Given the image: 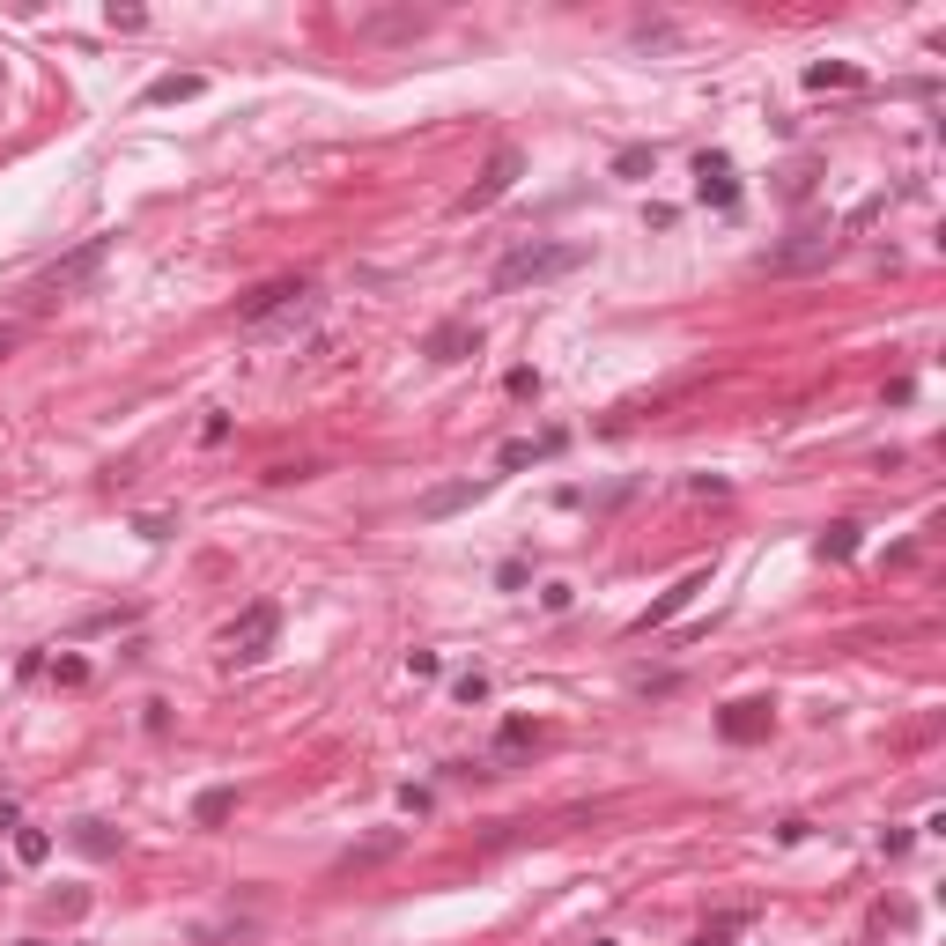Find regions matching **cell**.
<instances>
[{
    "instance_id": "1",
    "label": "cell",
    "mask_w": 946,
    "mask_h": 946,
    "mask_svg": "<svg viewBox=\"0 0 946 946\" xmlns=\"http://www.w3.org/2000/svg\"><path fill=\"white\" fill-rule=\"evenodd\" d=\"M584 267V244H518V252L496 259V296L510 289H540V281H562Z\"/></svg>"
},
{
    "instance_id": "2",
    "label": "cell",
    "mask_w": 946,
    "mask_h": 946,
    "mask_svg": "<svg viewBox=\"0 0 946 946\" xmlns=\"http://www.w3.org/2000/svg\"><path fill=\"white\" fill-rule=\"evenodd\" d=\"M274 636H281V607L274 599H252V607L222 629V658H230V666H259V658L274 651Z\"/></svg>"
},
{
    "instance_id": "3",
    "label": "cell",
    "mask_w": 946,
    "mask_h": 946,
    "mask_svg": "<svg viewBox=\"0 0 946 946\" xmlns=\"http://www.w3.org/2000/svg\"><path fill=\"white\" fill-rule=\"evenodd\" d=\"M518 178H525V148H510V141H503L496 156L481 163V178H473L466 193H459V215H488V207H496V200L510 193V185H518Z\"/></svg>"
},
{
    "instance_id": "4",
    "label": "cell",
    "mask_w": 946,
    "mask_h": 946,
    "mask_svg": "<svg viewBox=\"0 0 946 946\" xmlns=\"http://www.w3.org/2000/svg\"><path fill=\"white\" fill-rule=\"evenodd\" d=\"M311 311V281H267L237 304V326H267V318H304Z\"/></svg>"
},
{
    "instance_id": "5",
    "label": "cell",
    "mask_w": 946,
    "mask_h": 946,
    "mask_svg": "<svg viewBox=\"0 0 946 946\" xmlns=\"http://www.w3.org/2000/svg\"><path fill=\"white\" fill-rule=\"evenodd\" d=\"M104 259H111V237H89V244H74L67 259H52V267L37 274V289H45V296H67V289H82V281L97 274Z\"/></svg>"
},
{
    "instance_id": "6",
    "label": "cell",
    "mask_w": 946,
    "mask_h": 946,
    "mask_svg": "<svg viewBox=\"0 0 946 946\" xmlns=\"http://www.w3.org/2000/svg\"><path fill=\"white\" fill-rule=\"evenodd\" d=\"M821 259H836V237H828V230H806V237L777 244V252L762 259V274H799V267H821Z\"/></svg>"
},
{
    "instance_id": "7",
    "label": "cell",
    "mask_w": 946,
    "mask_h": 946,
    "mask_svg": "<svg viewBox=\"0 0 946 946\" xmlns=\"http://www.w3.org/2000/svg\"><path fill=\"white\" fill-rule=\"evenodd\" d=\"M695 592H710V570H688V577H680V584H673V592H658V599H651V607H643V614L629 621V629H636V636H651V629H666V621H673L680 607H688V599H695Z\"/></svg>"
},
{
    "instance_id": "8",
    "label": "cell",
    "mask_w": 946,
    "mask_h": 946,
    "mask_svg": "<svg viewBox=\"0 0 946 946\" xmlns=\"http://www.w3.org/2000/svg\"><path fill=\"white\" fill-rule=\"evenodd\" d=\"M422 355L429 363H466V355H481V326H473V318H444V326L422 340Z\"/></svg>"
},
{
    "instance_id": "9",
    "label": "cell",
    "mask_w": 946,
    "mask_h": 946,
    "mask_svg": "<svg viewBox=\"0 0 946 946\" xmlns=\"http://www.w3.org/2000/svg\"><path fill=\"white\" fill-rule=\"evenodd\" d=\"M769 725H777V710H769V703H725V710H717V732H725L732 747L769 740Z\"/></svg>"
},
{
    "instance_id": "10",
    "label": "cell",
    "mask_w": 946,
    "mask_h": 946,
    "mask_svg": "<svg viewBox=\"0 0 946 946\" xmlns=\"http://www.w3.org/2000/svg\"><path fill=\"white\" fill-rule=\"evenodd\" d=\"M695 200L703 207H732L740 200V178H732L725 156H695Z\"/></svg>"
},
{
    "instance_id": "11",
    "label": "cell",
    "mask_w": 946,
    "mask_h": 946,
    "mask_svg": "<svg viewBox=\"0 0 946 946\" xmlns=\"http://www.w3.org/2000/svg\"><path fill=\"white\" fill-rule=\"evenodd\" d=\"M488 496V481H451V488H429L422 503H414V518H451V510H466V503H481Z\"/></svg>"
},
{
    "instance_id": "12",
    "label": "cell",
    "mask_w": 946,
    "mask_h": 946,
    "mask_svg": "<svg viewBox=\"0 0 946 946\" xmlns=\"http://www.w3.org/2000/svg\"><path fill=\"white\" fill-rule=\"evenodd\" d=\"M555 451H562V429H555V437H510V444L496 451V466H503V473H518V466H540V459H555Z\"/></svg>"
},
{
    "instance_id": "13",
    "label": "cell",
    "mask_w": 946,
    "mask_h": 946,
    "mask_svg": "<svg viewBox=\"0 0 946 946\" xmlns=\"http://www.w3.org/2000/svg\"><path fill=\"white\" fill-rule=\"evenodd\" d=\"M207 89V74H156L148 82V104H185V97H200Z\"/></svg>"
},
{
    "instance_id": "14",
    "label": "cell",
    "mask_w": 946,
    "mask_h": 946,
    "mask_svg": "<svg viewBox=\"0 0 946 946\" xmlns=\"http://www.w3.org/2000/svg\"><path fill=\"white\" fill-rule=\"evenodd\" d=\"M858 82H865V74L850 67V60H813L806 67V89H858Z\"/></svg>"
},
{
    "instance_id": "15",
    "label": "cell",
    "mask_w": 946,
    "mask_h": 946,
    "mask_svg": "<svg viewBox=\"0 0 946 946\" xmlns=\"http://www.w3.org/2000/svg\"><path fill=\"white\" fill-rule=\"evenodd\" d=\"M74 850H89V858H119V836H111V821H74Z\"/></svg>"
},
{
    "instance_id": "16",
    "label": "cell",
    "mask_w": 946,
    "mask_h": 946,
    "mask_svg": "<svg viewBox=\"0 0 946 946\" xmlns=\"http://www.w3.org/2000/svg\"><path fill=\"white\" fill-rule=\"evenodd\" d=\"M230 806H237V791H230V784H215V791H200V799H193V821H200V828H215V821H230Z\"/></svg>"
},
{
    "instance_id": "17",
    "label": "cell",
    "mask_w": 946,
    "mask_h": 946,
    "mask_svg": "<svg viewBox=\"0 0 946 946\" xmlns=\"http://www.w3.org/2000/svg\"><path fill=\"white\" fill-rule=\"evenodd\" d=\"M858 555V525H828L821 533V562H850Z\"/></svg>"
},
{
    "instance_id": "18",
    "label": "cell",
    "mask_w": 946,
    "mask_h": 946,
    "mask_svg": "<svg viewBox=\"0 0 946 946\" xmlns=\"http://www.w3.org/2000/svg\"><path fill=\"white\" fill-rule=\"evenodd\" d=\"M392 850H400V828H385V836L355 843V850H348V858H340V865H377V858H392Z\"/></svg>"
},
{
    "instance_id": "19",
    "label": "cell",
    "mask_w": 946,
    "mask_h": 946,
    "mask_svg": "<svg viewBox=\"0 0 946 946\" xmlns=\"http://www.w3.org/2000/svg\"><path fill=\"white\" fill-rule=\"evenodd\" d=\"M525 740H540V725H533V717H503V732H496V754H518Z\"/></svg>"
},
{
    "instance_id": "20",
    "label": "cell",
    "mask_w": 946,
    "mask_h": 946,
    "mask_svg": "<svg viewBox=\"0 0 946 946\" xmlns=\"http://www.w3.org/2000/svg\"><path fill=\"white\" fill-rule=\"evenodd\" d=\"M15 858H23V865H45V858H52V836H45V828H15Z\"/></svg>"
},
{
    "instance_id": "21",
    "label": "cell",
    "mask_w": 946,
    "mask_h": 946,
    "mask_svg": "<svg viewBox=\"0 0 946 946\" xmlns=\"http://www.w3.org/2000/svg\"><path fill=\"white\" fill-rule=\"evenodd\" d=\"M429 15H370L363 23V37H407V30H422Z\"/></svg>"
},
{
    "instance_id": "22",
    "label": "cell",
    "mask_w": 946,
    "mask_h": 946,
    "mask_svg": "<svg viewBox=\"0 0 946 946\" xmlns=\"http://www.w3.org/2000/svg\"><path fill=\"white\" fill-rule=\"evenodd\" d=\"M740 924H747V910H732V917H717L710 932H695L688 946H732V939H740Z\"/></svg>"
},
{
    "instance_id": "23",
    "label": "cell",
    "mask_w": 946,
    "mask_h": 946,
    "mask_svg": "<svg viewBox=\"0 0 946 946\" xmlns=\"http://www.w3.org/2000/svg\"><path fill=\"white\" fill-rule=\"evenodd\" d=\"M451 695H459L466 710H473V703H488V673H459V680H451Z\"/></svg>"
},
{
    "instance_id": "24",
    "label": "cell",
    "mask_w": 946,
    "mask_h": 946,
    "mask_svg": "<svg viewBox=\"0 0 946 946\" xmlns=\"http://www.w3.org/2000/svg\"><path fill=\"white\" fill-rule=\"evenodd\" d=\"M503 392H510V400H540V370H510Z\"/></svg>"
},
{
    "instance_id": "25",
    "label": "cell",
    "mask_w": 946,
    "mask_h": 946,
    "mask_svg": "<svg viewBox=\"0 0 946 946\" xmlns=\"http://www.w3.org/2000/svg\"><path fill=\"white\" fill-rule=\"evenodd\" d=\"M52 680H60V688H82V680H89V658H52Z\"/></svg>"
},
{
    "instance_id": "26",
    "label": "cell",
    "mask_w": 946,
    "mask_h": 946,
    "mask_svg": "<svg viewBox=\"0 0 946 946\" xmlns=\"http://www.w3.org/2000/svg\"><path fill=\"white\" fill-rule=\"evenodd\" d=\"M614 170H621V178H643V170H651V148H621Z\"/></svg>"
},
{
    "instance_id": "27",
    "label": "cell",
    "mask_w": 946,
    "mask_h": 946,
    "mask_svg": "<svg viewBox=\"0 0 946 946\" xmlns=\"http://www.w3.org/2000/svg\"><path fill=\"white\" fill-rule=\"evenodd\" d=\"M407 666H414V680H437V673H444V658H437V651H414Z\"/></svg>"
},
{
    "instance_id": "28",
    "label": "cell",
    "mask_w": 946,
    "mask_h": 946,
    "mask_svg": "<svg viewBox=\"0 0 946 946\" xmlns=\"http://www.w3.org/2000/svg\"><path fill=\"white\" fill-rule=\"evenodd\" d=\"M0 828H23V813H15L8 799H0Z\"/></svg>"
},
{
    "instance_id": "29",
    "label": "cell",
    "mask_w": 946,
    "mask_h": 946,
    "mask_svg": "<svg viewBox=\"0 0 946 946\" xmlns=\"http://www.w3.org/2000/svg\"><path fill=\"white\" fill-rule=\"evenodd\" d=\"M8 348H15V333H0V355H8Z\"/></svg>"
},
{
    "instance_id": "30",
    "label": "cell",
    "mask_w": 946,
    "mask_h": 946,
    "mask_svg": "<svg viewBox=\"0 0 946 946\" xmlns=\"http://www.w3.org/2000/svg\"><path fill=\"white\" fill-rule=\"evenodd\" d=\"M592 946H614V939H592Z\"/></svg>"
},
{
    "instance_id": "31",
    "label": "cell",
    "mask_w": 946,
    "mask_h": 946,
    "mask_svg": "<svg viewBox=\"0 0 946 946\" xmlns=\"http://www.w3.org/2000/svg\"><path fill=\"white\" fill-rule=\"evenodd\" d=\"M23 946H45V939H23Z\"/></svg>"
}]
</instances>
